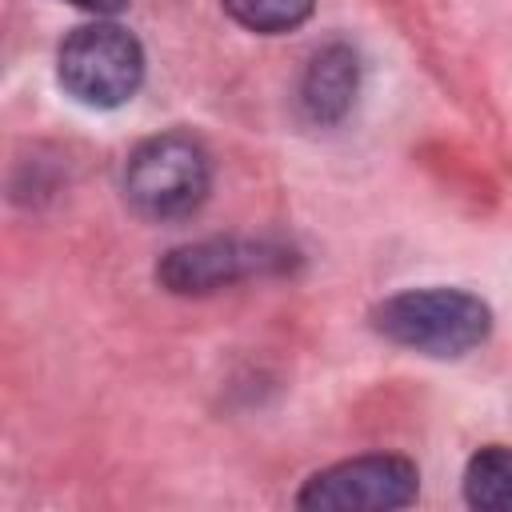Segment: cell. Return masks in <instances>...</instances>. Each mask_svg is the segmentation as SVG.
I'll return each instance as SVG.
<instances>
[{
    "label": "cell",
    "mask_w": 512,
    "mask_h": 512,
    "mask_svg": "<svg viewBox=\"0 0 512 512\" xmlns=\"http://www.w3.org/2000/svg\"><path fill=\"white\" fill-rule=\"evenodd\" d=\"M224 8L252 32H288L308 20L312 0H224Z\"/></svg>",
    "instance_id": "8"
},
{
    "label": "cell",
    "mask_w": 512,
    "mask_h": 512,
    "mask_svg": "<svg viewBox=\"0 0 512 512\" xmlns=\"http://www.w3.org/2000/svg\"><path fill=\"white\" fill-rule=\"evenodd\" d=\"M284 252H272L264 244H240V240H204V244H188L164 256L160 264V284L184 296H200V292H216L240 276L264 272V268H280Z\"/></svg>",
    "instance_id": "5"
},
{
    "label": "cell",
    "mask_w": 512,
    "mask_h": 512,
    "mask_svg": "<svg viewBox=\"0 0 512 512\" xmlns=\"http://www.w3.org/2000/svg\"><path fill=\"white\" fill-rule=\"evenodd\" d=\"M144 76V52L116 24H84L60 44V84L92 108L132 100Z\"/></svg>",
    "instance_id": "2"
},
{
    "label": "cell",
    "mask_w": 512,
    "mask_h": 512,
    "mask_svg": "<svg viewBox=\"0 0 512 512\" xmlns=\"http://www.w3.org/2000/svg\"><path fill=\"white\" fill-rule=\"evenodd\" d=\"M416 468L404 456H360L344 460L328 472H316L296 496L300 508H404L416 500Z\"/></svg>",
    "instance_id": "4"
},
{
    "label": "cell",
    "mask_w": 512,
    "mask_h": 512,
    "mask_svg": "<svg viewBox=\"0 0 512 512\" xmlns=\"http://www.w3.org/2000/svg\"><path fill=\"white\" fill-rule=\"evenodd\" d=\"M124 188L144 216H184L208 196V156L180 132L152 136L128 156Z\"/></svg>",
    "instance_id": "3"
},
{
    "label": "cell",
    "mask_w": 512,
    "mask_h": 512,
    "mask_svg": "<svg viewBox=\"0 0 512 512\" xmlns=\"http://www.w3.org/2000/svg\"><path fill=\"white\" fill-rule=\"evenodd\" d=\"M464 496L472 508L512 512V448H484L464 472Z\"/></svg>",
    "instance_id": "7"
},
{
    "label": "cell",
    "mask_w": 512,
    "mask_h": 512,
    "mask_svg": "<svg viewBox=\"0 0 512 512\" xmlns=\"http://www.w3.org/2000/svg\"><path fill=\"white\" fill-rule=\"evenodd\" d=\"M72 4H80V8H88V12H104V16H112V12H120L128 0H72Z\"/></svg>",
    "instance_id": "9"
},
{
    "label": "cell",
    "mask_w": 512,
    "mask_h": 512,
    "mask_svg": "<svg viewBox=\"0 0 512 512\" xmlns=\"http://www.w3.org/2000/svg\"><path fill=\"white\" fill-rule=\"evenodd\" d=\"M376 332L424 356H464L488 336V304L460 288H424L384 300L376 312Z\"/></svg>",
    "instance_id": "1"
},
{
    "label": "cell",
    "mask_w": 512,
    "mask_h": 512,
    "mask_svg": "<svg viewBox=\"0 0 512 512\" xmlns=\"http://www.w3.org/2000/svg\"><path fill=\"white\" fill-rule=\"evenodd\" d=\"M356 92V56L344 44H332L316 52L308 80H304V104L316 120H336Z\"/></svg>",
    "instance_id": "6"
}]
</instances>
